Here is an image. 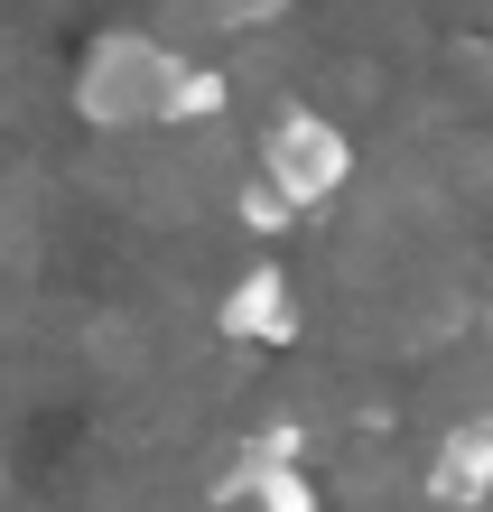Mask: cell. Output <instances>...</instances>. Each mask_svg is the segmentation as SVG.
Returning <instances> with one entry per match:
<instances>
[{
  "label": "cell",
  "instance_id": "cell-1",
  "mask_svg": "<svg viewBox=\"0 0 493 512\" xmlns=\"http://www.w3.org/2000/svg\"><path fill=\"white\" fill-rule=\"evenodd\" d=\"M177 84H187V56L140 38V28H112V38L84 47V75H75V112L94 131H149L177 112Z\"/></svg>",
  "mask_w": 493,
  "mask_h": 512
},
{
  "label": "cell",
  "instance_id": "cell-2",
  "mask_svg": "<svg viewBox=\"0 0 493 512\" xmlns=\"http://www.w3.org/2000/svg\"><path fill=\"white\" fill-rule=\"evenodd\" d=\"M345 168H354V149H345V131H335L326 112H280V122L261 131V177L298 205V215L345 187Z\"/></svg>",
  "mask_w": 493,
  "mask_h": 512
},
{
  "label": "cell",
  "instance_id": "cell-3",
  "mask_svg": "<svg viewBox=\"0 0 493 512\" xmlns=\"http://www.w3.org/2000/svg\"><path fill=\"white\" fill-rule=\"evenodd\" d=\"M214 326L224 336H242V345H289L298 336V308H289V280L270 261H252L242 280L224 289V308H214Z\"/></svg>",
  "mask_w": 493,
  "mask_h": 512
},
{
  "label": "cell",
  "instance_id": "cell-4",
  "mask_svg": "<svg viewBox=\"0 0 493 512\" xmlns=\"http://www.w3.org/2000/svg\"><path fill=\"white\" fill-rule=\"evenodd\" d=\"M428 494H438L447 512H475L493 494V429H484V419H466V429L438 438V457H428Z\"/></svg>",
  "mask_w": 493,
  "mask_h": 512
},
{
  "label": "cell",
  "instance_id": "cell-5",
  "mask_svg": "<svg viewBox=\"0 0 493 512\" xmlns=\"http://www.w3.org/2000/svg\"><path fill=\"white\" fill-rule=\"evenodd\" d=\"M233 94H224V75H205V66H187V84H177V112L168 122H214V112H224Z\"/></svg>",
  "mask_w": 493,
  "mask_h": 512
},
{
  "label": "cell",
  "instance_id": "cell-6",
  "mask_svg": "<svg viewBox=\"0 0 493 512\" xmlns=\"http://www.w3.org/2000/svg\"><path fill=\"white\" fill-rule=\"evenodd\" d=\"M289 215H298V205H289V196H280V187H270V177L252 168V187H242V224H252V233H280Z\"/></svg>",
  "mask_w": 493,
  "mask_h": 512
},
{
  "label": "cell",
  "instance_id": "cell-7",
  "mask_svg": "<svg viewBox=\"0 0 493 512\" xmlns=\"http://www.w3.org/2000/svg\"><path fill=\"white\" fill-rule=\"evenodd\" d=\"M280 10H289V0H196V19H214V28H261Z\"/></svg>",
  "mask_w": 493,
  "mask_h": 512
},
{
  "label": "cell",
  "instance_id": "cell-8",
  "mask_svg": "<svg viewBox=\"0 0 493 512\" xmlns=\"http://www.w3.org/2000/svg\"><path fill=\"white\" fill-rule=\"evenodd\" d=\"M484 336H493V317H484Z\"/></svg>",
  "mask_w": 493,
  "mask_h": 512
}]
</instances>
